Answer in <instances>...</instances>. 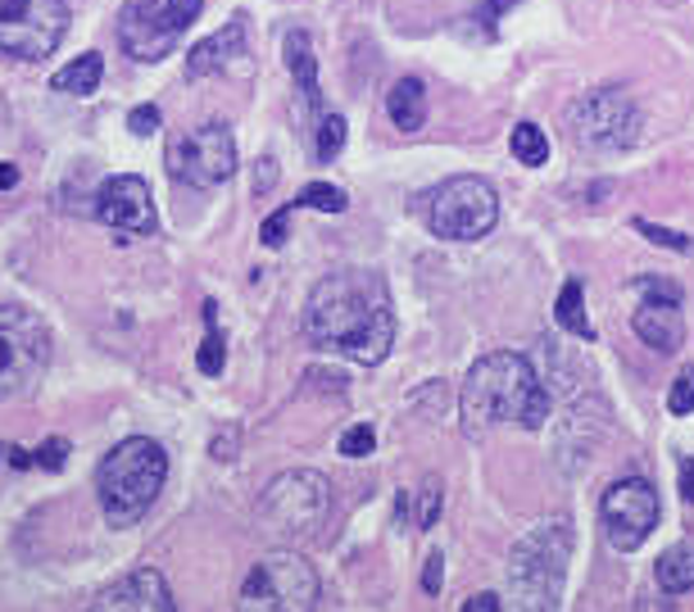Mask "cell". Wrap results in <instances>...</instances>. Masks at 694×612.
I'll return each mask as SVG.
<instances>
[{"instance_id": "obj_23", "label": "cell", "mask_w": 694, "mask_h": 612, "mask_svg": "<svg viewBox=\"0 0 694 612\" xmlns=\"http://www.w3.org/2000/svg\"><path fill=\"white\" fill-rule=\"evenodd\" d=\"M509 150H513L518 163H526V169H540V163L549 159V136L536 123H518L509 132Z\"/></svg>"}, {"instance_id": "obj_35", "label": "cell", "mask_w": 694, "mask_h": 612, "mask_svg": "<svg viewBox=\"0 0 694 612\" xmlns=\"http://www.w3.org/2000/svg\"><path fill=\"white\" fill-rule=\"evenodd\" d=\"M277 182V159H259V169H255V196H268Z\"/></svg>"}, {"instance_id": "obj_31", "label": "cell", "mask_w": 694, "mask_h": 612, "mask_svg": "<svg viewBox=\"0 0 694 612\" xmlns=\"http://www.w3.org/2000/svg\"><path fill=\"white\" fill-rule=\"evenodd\" d=\"M33 463H37L41 472H60V467L69 463V440H64V436H50V440H41V450L33 454Z\"/></svg>"}, {"instance_id": "obj_21", "label": "cell", "mask_w": 694, "mask_h": 612, "mask_svg": "<svg viewBox=\"0 0 694 612\" xmlns=\"http://www.w3.org/2000/svg\"><path fill=\"white\" fill-rule=\"evenodd\" d=\"M553 322H559L568 336H581V341H595V327L586 318V286L568 277L563 291H559V304H553Z\"/></svg>"}, {"instance_id": "obj_8", "label": "cell", "mask_w": 694, "mask_h": 612, "mask_svg": "<svg viewBox=\"0 0 694 612\" xmlns=\"http://www.w3.org/2000/svg\"><path fill=\"white\" fill-rule=\"evenodd\" d=\"M200 10L205 0H127L119 14V46L136 64H159L178 50Z\"/></svg>"}, {"instance_id": "obj_40", "label": "cell", "mask_w": 694, "mask_h": 612, "mask_svg": "<svg viewBox=\"0 0 694 612\" xmlns=\"http://www.w3.org/2000/svg\"><path fill=\"white\" fill-rule=\"evenodd\" d=\"M10 463H14V467H27L33 458H27V450H10Z\"/></svg>"}, {"instance_id": "obj_10", "label": "cell", "mask_w": 694, "mask_h": 612, "mask_svg": "<svg viewBox=\"0 0 694 612\" xmlns=\"http://www.w3.org/2000/svg\"><path fill=\"white\" fill-rule=\"evenodd\" d=\"M499 222V196L486 178H446L427 200V228L440 241H482Z\"/></svg>"}, {"instance_id": "obj_24", "label": "cell", "mask_w": 694, "mask_h": 612, "mask_svg": "<svg viewBox=\"0 0 694 612\" xmlns=\"http://www.w3.org/2000/svg\"><path fill=\"white\" fill-rule=\"evenodd\" d=\"M205 322H209V336H205V345L196 354V368L205 377H218L223 364H228V345H223V336H218V304H205Z\"/></svg>"}, {"instance_id": "obj_37", "label": "cell", "mask_w": 694, "mask_h": 612, "mask_svg": "<svg viewBox=\"0 0 694 612\" xmlns=\"http://www.w3.org/2000/svg\"><path fill=\"white\" fill-rule=\"evenodd\" d=\"M232 444H236V431L218 436V440H214V458H232Z\"/></svg>"}, {"instance_id": "obj_13", "label": "cell", "mask_w": 694, "mask_h": 612, "mask_svg": "<svg viewBox=\"0 0 694 612\" xmlns=\"http://www.w3.org/2000/svg\"><path fill=\"white\" fill-rule=\"evenodd\" d=\"M658 490L645 477H626L618 486H608L599 499V522H604V536L618 553L641 549L654 526H658Z\"/></svg>"}, {"instance_id": "obj_28", "label": "cell", "mask_w": 694, "mask_h": 612, "mask_svg": "<svg viewBox=\"0 0 694 612\" xmlns=\"http://www.w3.org/2000/svg\"><path fill=\"white\" fill-rule=\"evenodd\" d=\"M337 450H341L345 458H368V454L377 450V431H373L368 423H354V427L341 431V444H337Z\"/></svg>"}, {"instance_id": "obj_2", "label": "cell", "mask_w": 694, "mask_h": 612, "mask_svg": "<svg viewBox=\"0 0 694 612\" xmlns=\"http://www.w3.org/2000/svg\"><path fill=\"white\" fill-rule=\"evenodd\" d=\"M459 413H463V431L477 440L504 423L540 431L553 413V400L540 372L532 368V358L513 350H495L467 368V381L459 391Z\"/></svg>"}, {"instance_id": "obj_1", "label": "cell", "mask_w": 694, "mask_h": 612, "mask_svg": "<svg viewBox=\"0 0 694 612\" xmlns=\"http://www.w3.org/2000/svg\"><path fill=\"white\" fill-rule=\"evenodd\" d=\"M304 336L318 350L345 354L350 364L377 368L395 345V309L381 272L341 268L304 299Z\"/></svg>"}, {"instance_id": "obj_7", "label": "cell", "mask_w": 694, "mask_h": 612, "mask_svg": "<svg viewBox=\"0 0 694 612\" xmlns=\"http://www.w3.org/2000/svg\"><path fill=\"white\" fill-rule=\"evenodd\" d=\"M645 114L622 87H599L590 96H576L568 105V132L581 150L590 155H618L641 142Z\"/></svg>"}, {"instance_id": "obj_32", "label": "cell", "mask_w": 694, "mask_h": 612, "mask_svg": "<svg viewBox=\"0 0 694 612\" xmlns=\"http://www.w3.org/2000/svg\"><path fill=\"white\" fill-rule=\"evenodd\" d=\"M668 408L677 413V417H685V413H694V368H685L677 381H672V395H668Z\"/></svg>"}, {"instance_id": "obj_15", "label": "cell", "mask_w": 694, "mask_h": 612, "mask_svg": "<svg viewBox=\"0 0 694 612\" xmlns=\"http://www.w3.org/2000/svg\"><path fill=\"white\" fill-rule=\"evenodd\" d=\"M87 612H178V603L155 567H136V572L119 576L114 586H105L87 603Z\"/></svg>"}, {"instance_id": "obj_33", "label": "cell", "mask_w": 694, "mask_h": 612, "mask_svg": "<svg viewBox=\"0 0 694 612\" xmlns=\"http://www.w3.org/2000/svg\"><path fill=\"white\" fill-rule=\"evenodd\" d=\"M127 127H132V136H150V132H159V105H136L132 114H127Z\"/></svg>"}, {"instance_id": "obj_25", "label": "cell", "mask_w": 694, "mask_h": 612, "mask_svg": "<svg viewBox=\"0 0 694 612\" xmlns=\"http://www.w3.org/2000/svg\"><path fill=\"white\" fill-rule=\"evenodd\" d=\"M341 150H345V119L327 109V114L318 119V127H314V159H318V163H331Z\"/></svg>"}, {"instance_id": "obj_19", "label": "cell", "mask_w": 694, "mask_h": 612, "mask_svg": "<svg viewBox=\"0 0 694 612\" xmlns=\"http://www.w3.org/2000/svg\"><path fill=\"white\" fill-rule=\"evenodd\" d=\"M386 114L400 132H418L427 123V87L423 77H400L391 91H386Z\"/></svg>"}, {"instance_id": "obj_22", "label": "cell", "mask_w": 694, "mask_h": 612, "mask_svg": "<svg viewBox=\"0 0 694 612\" xmlns=\"http://www.w3.org/2000/svg\"><path fill=\"white\" fill-rule=\"evenodd\" d=\"M100 77H105V60H100L96 50H87V54H77L73 64H64L60 73H54L50 87L64 91V96H92L100 87Z\"/></svg>"}, {"instance_id": "obj_16", "label": "cell", "mask_w": 694, "mask_h": 612, "mask_svg": "<svg viewBox=\"0 0 694 612\" xmlns=\"http://www.w3.org/2000/svg\"><path fill=\"white\" fill-rule=\"evenodd\" d=\"M635 336L658 354H677L685 345V318H681V299H645L631 318Z\"/></svg>"}, {"instance_id": "obj_12", "label": "cell", "mask_w": 694, "mask_h": 612, "mask_svg": "<svg viewBox=\"0 0 694 612\" xmlns=\"http://www.w3.org/2000/svg\"><path fill=\"white\" fill-rule=\"evenodd\" d=\"M69 33V0H0V50L46 60Z\"/></svg>"}, {"instance_id": "obj_26", "label": "cell", "mask_w": 694, "mask_h": 612, "mask_svg": "<svg viewBox=\"0 0 694 612\" xmlns=\"http://www.w3.org/2000/svg\"><path fill=\"white\" fill-rule=\"evenodd\" d=\"M295 205L300 209H318V213H345L350 209V196L341 186H331V182H309L295 196Z\"/></svg>"}, {"instance_id": "obj_4", "label": "cell", "mask_w": 694, "mask_h": 612, "mask_svg": "<svg viewBox=\"0 0 694 612\" xmlns=\"http://www.w3.org/2000/svg\"><path fill=\"white\" fill-rule=\"evenodd\" d=\"M169 481V454L150 436H127L96 467V499L109 526H136Z\"/></svg>"}, {"instance_id": "obj_17", "label": "cell", "mask_w": 694, "mask_h": 612, "mask_svg": "<svg viewBox=\"0 0 694 612\" xmlns=\"http://www.w3.org/2000/svg\"><path fill=\"white\" fill-rule=\"evenodd\" d=\"M287 69L295 77V96H300L304 119L318 127V119L327 114V109H322V87H318V54H314V41H309L304 27L287 33Z\"/></svg>"}, {"instance_id": "obj_41", "label": "cell", "mask_w": 694, "mask_h": 612, "mask_svg": "<svg viewBox=\"0 0 694 612\" xmlns=\"http://www.w3.org/2000/svg\"><path fill=\"white\" fill-rule=\"evenodd\" d=\"M0 454H5V450H0Z\"/></svg>"}, {"instance_id": "obj_36", "label": "cell", "mask_w": 694, "mask_h": 612, "mask_svg": "<svg viewBox=\"0 0 694 612\" xmlns=\"http://www.w3.org/2000/svg\"><path fill=\"white\" fill-rule=\"evenodd\" d=\"M459 612H499V595H490V590L486 595H472Z\"/></svg>"}, {"instance_id": "obj_20", "label": "cell", "mask_w": 694, "mask_h": 612, "mask_svg": "<svg viewBox=\"0 0 694 612\" xmlns=\"http://www.w3.org/2000/svg\"><path fill=\"white\" fill-rule=\"evenodd\" d=\"M654 576H658V590H662V595H685V590H694V544H690V540L672 544V549L658 559Z\"/></svg>"}, {"instance_id": "obj_9", "label": "cell", "mask_w": 694, "mask_h": 612, "mask_svg": "<svg viewBox=\"0 0 694 612\" xmlns=\"http://www.w3.org/2000/svg\"><path fill=\"white\" fill-rule=\"evenodd\" d=\"M50 364V327L19 309V304H0V404L23 400L41 381Z\"/></svg>"}, {"instance_id": "obj_34", "label": "cell", "mask_w": 694, "mask_h": 612, "mask_svg": "<svg viewBox=\"0 0 694 612\" xmlns=\"http://www.w3.org/2000/svg\"><path fill=\"white\" fill-rule=\"evenodd\" d=\"M440 586H446V559H440V553H431V559L423 563V590H427V595H440Z\"/></svg>"}, {"instance_id": "obj_29", "label": "cell", "mask_w": 694, "mask_h": 612, "mask_svg": "<svg viewBox=\"0 0 694 612\" xmlns=\"http://www.w3.org/2000/svg\"><path fill=\"white\" fill-rule=\"evenodd\" d=\"M295 200L291 205H282V209H277V213H268L264 222H259V241L268 245V249H282L287 245V228H291V218H295Z\"/></svg>"}, {"instance_id": "obj_27", "label": "cell", "mask_w": 694, "mask_h": 612, "mask_svg": "<svg viewBox=\"0 0 694 612\" xmlns=\"http://www.w3.org/2000/svg\"><path fill=\"white\" fill-rule=\"evenodd\" d=\"M635 232H641L645 241H654V245H662V249H677V255H690V236L685 232H672V228H658V222H649V218H635L631 222Z\"/></svg>"}, {"instance_id": "obj_18", "label": "cell", "mask_w": 694, "mask_h": 612, "mask_svg": "<svg viewBox=\"0 0 694 612\" xmlns=\"http://www.w3.org/2000/svg\"><path fill=\"white\" fill-rule=\"evenodd\" d=\"M236 54H245V19H232L223 33L205 37L200 46L186 50V77H209V73H228L236 64Z\"/></svg>"}, {"instance_id": "obj_30", "label": "cell", "mask_w": 694, "mask_h": 612, "mask_svg": "<svg viewBox=\"0 0 694 612\" xmlns=\"http://www.w3.org/2000/svg\"><path fill=\"white\" fill-rule=\"evenodd\" d=\"M440 509H446V486L431 477V481L423 486V509H418V526H423V531H431V526H436Z\"/></svg>"}, {"instance_id": "obj_14", "label": "cell", "mask_w": 694, "mask_h": 612, "mask_svg": "<svg viewBox=\"0 0 694 612\" xmlns=\"http://www.w3.org/2000/svg\"><path fill=\"white\" fill-rule=\"evenodd\" d=\"M96 218L109 232H119L123 241L150 236L155 232V205H150V182L136 173L105 178L96 191Z\"/></svg>"}, {"instance_id": "obj_5", "label": "cell", "mask_w": 694, "mask_h": 612, "mask_svg": "<svg viewBox=\"0 0 694 612\" xmlns=\"http://www.w3.org/2000/svg\"><path fill=\"white\" fill-rule=\"evenodd\" d=\"M327 513H331V486L314 467L282 472V477H272L268 490L259 494V531L282 549L314 540L327 526Z\"/></svg>"}, {"instance_id": "obj_38", "label": "cell", "mask_w": 694, "mask_h": 612, "mask_svg": "<svg viewBox=\"0 0 694 612\" xmlns=\"http://www.w3.org/2000/svg\"><path fill=\"white\" fill-rule=\"evenodd\" d=\"M681 494L694 504V463H685V467H681Z\"/></svg>"}, {"instance_id": "obj_6", "label": "cell", "mask_w": 694, "mask_h": 612, "mask_svg": "<svg viewBox=\"0 0 694 612\" xmlns=\"http://www.w3.org/2000/svg\"><path fill=\"white\" fill-rule=\"evenodd\" d=\"M318 572L300 549H272L245 572L236 612H314Z\"/></svg>"}, {"instance_id": "obj_3", "label": "cell", "mask_w": 694, "mask_h": 612, "mask_svg": "<svg viewBox=\"0 0 694 612\" xmlns=\"http://www.w3.org/2000/svg\"><path fill=\"white\" fill-rule=\"evenodd\" d=\"M576 531L568 517H545L509 549V595L518 612H559Z\"/></svg>"}, {"instance_id": "obj_39", "label": "cell", "mask_w": 694, "mask_h": 612, "mask_svg": "<svg viewBox=\"0 0 694 612\" xmlns=\"http://www.w3.org/2000/svg\"><path fill=\"white\" fill-rule=\"evenodd\" d=\"M10 186H19V169L14 163H0V191H10Z\"/></svg>"}, {"instance_id": "obj_11", "label": "cell", "mask_w": 694, "mask_h": 612, "mask_svg": "<svg viewBox=\"0 0 694 612\" xmlns=\"http://www.w3.org/2000/svg\"><path fill=\"white\" fill-rule=\"evenodd\" d=\"M169 173L186 186H223L236 173V136L228 123H200L169 142Z\"/></svg>"}]
</instances>
